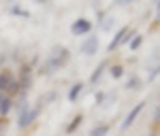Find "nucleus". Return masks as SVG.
<instances>
[{"label":"nucleus","instance_id":"obj_1","mask_svg":"<svg viewBox=\"0 0 160 136\" xmlns=\"http://www.w3.org/2000/svg\"><path fill=\"white\" fill-rule=\"evenodd\" d=\"M68 58H71L68 49H66V47H62V45H56V47L47 53V58H45V64H43L41 73H43V74H53L56 70H60L62 66L68 62Z\"/></svg>","mask_w":160,"mask_h":136},{"label":"nucleus","instance_id":"obj_2","mask_svg":"<svg viewBox=\"0 0 160 136\" xmlns=\"http://www.w3.org/2000/svg\"><path fill=\"white\" fill-rule=\"evenodd\" d=\"M0 91H2V94H9L11 98L15 94H22L19 81L13 77L11 70H0Z\"/></svg>","mask_w":160,"mask_h":136},{"label":"nucleus","instance_id":"obj_3","mask_svg":"<svg viewBox=\"0 0 160 136\" xmlns=\"http://www.w3.org/2000/svg\"><path fill=\"white\" fill-rule=\"evenodd\" d=\"M38 113H41V104L24 109V111L19 113V119H17V128H19V130H26V128H28L30 124H34V119L38 117Z\"/></svg>","mask_w":160,"mask_h":136},{"label":"nucleus","instance_id":"obj_4","mask_svg":"<svg viewBox=\"0 0 160 136\" xmlns=\"http://www.w3.org/2000/svg\"><path fill=\"white\" fill-rule=\"evenodd\" d=\"M90 30H92V24H90L88 19H77V21H73V26H71V32H73L75 36H83Z\"/></svg>","mask_w":160,"mask_h":136},{"label":"nucleus","instance_id":"obj_5","mask_svg":"<svg viewBox=\"0 0 160 136\" xmlns=\"http://www.w3.org/2000/svg\"><path fill=\"white\" fill-rule=\"evenodd\" d=\"M128 34H130V28H122V30H120V32L115 34V38H113V40L109 43V51L118 49V47H120L122 43H126V40H130V36H128Z\"/></svg>","mask_w":160,"mask_h":136},{"label":"nucleus","instance_id":"obj_6","mask_svg":"<svg viewBox=\"0 0 160 136\" xmlns=\"http://www.w3.org/2000/svg\"><path fill=\"white\" fill-rule=\"evenodd\" d=\"M96 49H98V36H88L81 43V53H86V55H94Z\"/></svg>","mask_w":160,"mask_h":136},{"label":"nucleus","instance_id":"obj_7","mask_svg":"<svg viewBox=\"0 0 160 136\" xmlns=\"http://www.w3.org/2000/svg\"><path fill=\"white\" fill-rule=\"evenodd\" d=\"M143 104H145V102H139V104H135V109L126 115V119H124V124H122V130H128V128H130V124H135V119L139 117V113L143 111Z\"/></svg>","mask_w":160,"mask_h":136},{"label":"nucleus","instance_id":"obj_8","mask_svg":"<svg viewBox=\"0 0 160 136\" xmlns=\"http://www.w3.org/2000/svg\"><path fill=\"white\" fill-rule=\"evenodd\" d=\"M13 104H15V102H13L11 96H9V94H2V91H0V115H2V117H7V115L11 113Z\"/></svg>","mask_w":160,"mask_h":136},{"label":"nucleus","instance_id":"obj_9","mask_svg":"<svg viewBox=\"0 0 160 136\" xmlns=\"http://www.w3.org/2000/svg\"><path fill=\"white\" fill-rule=\"evenodd\" d=\"M81 91H83V83L79 81V83H75V85L71 87V91H68V100H71V102H75V100L79 98V94H81Z\"/></svg>","mask_w":160,"mask_h":136},{"label":"nucleus","instance_id":"obj_10","mask_svg":"<svg viewBox=\"0 0 160 136\" xmlns=\"http://www.w3.org/2000/svg\"><path fill=\"white\" fill-rule=\"evenodd\" d=\"M109 134V125L107 124H98L92 128V132H90V136H107Z\"/></svg>","mask_w":160,"mask_h":136},{"label":"nucleus","instance_id":"obj_11","mask_svg":"<svg viewBox=\"0 0 160 136\" xmlns=\"http://www.w3.org/2000/svg\"><path fill=\"white\" fill-rule=\"evenodd\" d=\"M141 85H143V81H141L137 74H132V77L128 79V83H126V87H128V89H141Z\"/></svg>","mask_w":160,"mask_h":136},{"label":"nucleus","instance_id":"obj_12","mask_svg":"<svg viewBox=\"0 0 160 136\" xmlns=\"http://www.w3.org/2000/svg\"><path fill=\"white\" fill-rule=\"evenodd\" d=\"M105 68H107V62H102L98 68H96V70L92 73V77H90V83H96V81L100 79V74H102V70H105Z\"/></svg>","mask_w":160,"mask_h":136},{"label":"nucleus","instance_id":"obj_13","mask_svg":"<svg viewBox=\"0 0 160 136\" xmlns=\"http://www.w3.org/2000/svg\"><path fill=\"white\" fill-rule=\"evenodd\" d=\"M81 121H83V117H81V115H77L73 121H71V125L66 128V132H68V134H71V132H75V130H77V125H81Z\"/></svg>","mask_w":160,"mask_h":136},{"label":"nucleus","instance_id":"obj_14","mask_svg":"<svg viewBox=\"0 0 160 136\" xmlns=\"http://www.w3.org/2000/svg\"><path fill=\"white\" fill-rule=\"evenodd\" d=\"M109 73H111V77H113V79H120V77L124 74V68L120 66V64H115V66H111Z\"/></svg>","mask_w":160,"mask_h":136},{"label":"nucleus","instance_id":"obj_15","mask_svg":"<svg viewBox=\"0 0 160 136\" xmlns=\"http://www.w3.org/2000/svg\"><path fill=\"white\" fill-rule=\"evenodd\" d=\"M141 43H143V36H141V34H135L132 40H130V49H132V51L139 49V47H141Z\"/></svg>","mask_w":160,"mask_h":136},{"label":"nucleus","instance_id":"obj_16","mask_svg":"<svg viewBox=\"0 0 160 136\" xmlns=\"http://www.w3.org/2000/svg\"><path fill=\"white\" fill-rule=\"evenodd\" d=\"M11 11H13V13H17V15H24V17H28V11H22V9H17V7H13Z\"/></svg>","mask_w":160,"mask_h":136},{"label":"nucleus","instance_id":"obj_17","mask_svg":"<svg viewBox=\"0 0 160 136\" xmlns=\"http://www.w3.org/2000/svg\"><path fill=\"white\" fill-rule=\"evenodd\" d=\"M132 0H118V4H130Z\"/></svg>","mask_w":160,"mask_h":136},{"label":"nucleus","instance_id":"obj_18","mask_svg":"<svg viewBox=\"0 0 160 136\" xmlns=\"http://www.w3.org/2000/svg\"><path fill=\"white\" fill-rule=\"evenodd\" d=\"M156 21H158V24H160V4H158V19H156Z\"/></svg>","mask_w":160,"mask_h":136},{"label":"nucleus","instance_id":"obj_19","mask_svg":"<svg viewBox=\"0 0 160 136\" xmlns=\"http://www.w3.org/2000/svg\"><path fill=\"white\" fill-rule=\"evenodd\" d=\"M156 119H160V109H158V113H156Z\"/></svg>","mask_w":160,"mask_h":136}]
</instances>
